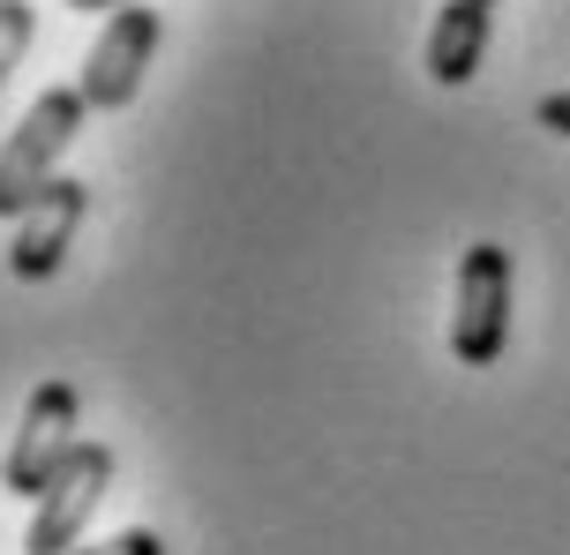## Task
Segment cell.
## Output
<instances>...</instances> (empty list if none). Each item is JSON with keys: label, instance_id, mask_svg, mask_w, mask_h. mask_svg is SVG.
Returning <instances> with one entry per match:
<instances>
[{"label": "cell", "instance_id": "obj_1", "mask_svg": "<svg viewBox=\"0 0 570 555\" xmlns=\"http://www.w3.org/2000/svg\"><path fill=\"white\" fill-rule=\"evenodd\" d=\"M83 90L76 83H60V90H38L30 98V113L16 120V136L0 143V218L16 226L30 204H38V188L46 180H60L53 166L68 158V143L83 136Z\"/></svg>", "mask_w": 570, "mask_h": 555}, {"label": "cell", "instance_id": "obj_2", "mask_svg": "<svg viewBox=\"0 0 570 555\" xmlns=\"http://www.w3.org/2000/svg\"><path fill=\"white\" fill-rule=\"evenodd\" d=\"M511 353V248L473 240L458 256L451 286V360L458 368H495Z\"/></svg>", "mask_w": 570, "mask_h": 555}, {"label": "cell", "instance_id": "obj_3", "mask_svg": "<svg viewBox=\"0 0 570 555\" xmlns=\"http://www.w3.org/2000/svg\"><path fill=\"white\" fill-rule=\"evenodd\" d=\"M76 428H83V398H76V383H38L30 406H23V420H16V443H8V458H0V488L23 496V503H38V496H46V480L76 458V443H83Z\"/></svg>", "mask_w": 570, "mask_h": 555}, {"label": "cell", "instance_id": "obj_4", "mask_svg": "<svg viewBox=\"0 0 570 555\" xmlns=\"http://www.w3.org/2000/svg\"><path fill=\"white\" fill-rule=\"evenodd\" d=\"M106 488H114V443L83 436V443H76V458L46 480V496H38V511H30L23 555H76V548H83L90 511L106 503Z\"/></svg>", "mask_w": 570, "mask_h": 555}, {"label": "cell", "instance_id": "obj_5", "mask_svg": "<svg viewBox=\"0 0 570 555\" xmlns=\"http://www.w3.org/2000/svg\"><path fill=\"white\" fill-rule=\"evenodd\" d=\"M158 38H166V16L142 8V0H136V8H120V16H106V30L90 38V53H83V76H76V90H83L90 113H120V106H136Z\"/></svg>", "mask_w": 570, "mask_h": 555}, {"label": "cell", "instance_id": "obj_6", "mask_svg": "<svg viewBox=\"0 0 570 555\" xmlns=\"http://www.w3.org/2000/svg\"><path fill=\"white\" fill-rule=\"evenodd\" d=\"M90 210V180H46L38 188V204L16 218V240H8V270L23 278V286H38V278H53L60 264H68V240H76V226H83Z\"/></svg>", "mask_w": 570, "mask_h": 555}, {"label": "cell", "instance_id": "obj_7", "mask_svg": "<svg viewBox=\"0 0 570 555\" xmlns=\"http://www.w3.org/2000/svg\"><path fill=\"white\" fill-rule=\"evenodd\" d=\"M488 30H495V8H473V0H443L435 8V30H428V76L443 90H465L481 76Z\"/></svg>", "mask_w": 570, "mask_h": 555}, {"label": "cell", "instance_id": "obj_8", "mask_svg": "<svg viewBox=\"0 0 570 555\" xmlns=\"http://www.w3.org/2000/svg\"><path fill=\"white\" fill-rule=\"evenodd\" d=\"M30 38H38V8H30V0H0V83L16 76V60L30 53Z\"/></svg>", "mask_w": 570, "mask_h": 555}, {"label": "cell", "instance_id": "obj_9", "mask_svg": "<svg viewBox=\"0 0 570 555\" xmlns=\"http://www.w3.org/2000/svg\"><path fill=\"white\" fill-rule=\"evenodd\" d=\"M76 555H166V541L150 526H128V533H114V541H90V548H76Z\"/></svg>", "mask_w": 570, "mask_h": 555}, {"label": "cell", "instance_id": "obj_10", "mask_svg": "<svg viewBox=\"0 0 570 555\" xmlns=\"http://www.w3.org/2000/svg\"><path fill=\"white\" fill-rule=\"evenodd\" d=\"M533 120H541L548 136H563V143H570V90H548L541 106H533Z\"/></svg>", "mask_w": 570, "mask_h": 555}, {"label": "cell", "instance_id": "obj_11", "mask_svg": "<svg viewBox=\"0 0 570 555\" xmlns=\"http://www.w3.org/2000/svg\"><path fill=\"white\" fill-rule=\"evenodd\" d=\"M76 16H90V8H106V16H120V8H136V0H68Z\"/></svg>", "mask_w": 570, "mask_h": 555}, {"label": "cell", "instance_id": "obj_12", "mask_svg": "<svg viewBox=\"0 0 570 555\" xmlns=\"http://www.w3.org/2000/svg\"><path fill=\"white\" fill-rule=\"evenodd\" d=\"M473 8H495V0H473Z\"/></svg>", "mask_w": 570, "mask_h": 555}]
</instances>
